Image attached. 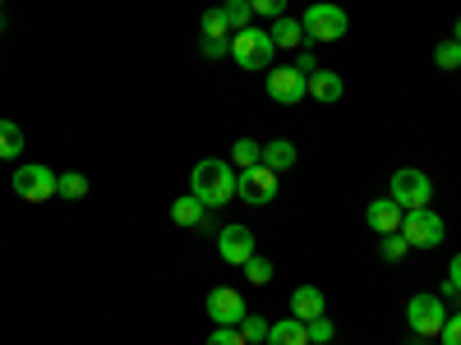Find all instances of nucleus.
Masks as SVG:
<instances>
[{
  "label": "nucleus",
  "mask_w": 461,
  "mask_h": 345,
  "mask_svg": "<svg viewBox=\"0 0 461 345\" xmlns=\"http://www.w3.org/2000/svg\"><path fill=\"white\" fill-rule=\"evenodd\" d=\"M236 175L240 171H230V162L208 157V162L194 166V175H189V194H194L208 212H217V208H226L230 199H236Z\"/></svg>",
  "instance_id": "nucleus-1"
},
{
  "label": "nucleus",
  "mask_w": 461,
  "mask_h": 345,
  "mask_svg": "<svg viewBox=\"0 0 461 345\" xmlns=\"http://www.w3.org/2000/svg\"><path fill=\"white\" fill-rule=\"evenodd\" d=\"M388 199L402 212H420V208L434 203V180L425 171H415V166H402V171L388 175Z\"/></svg>",
  "instance_id": "nucleus-2"
},
{
  "label": "nucleus",
  "mask_w": 461,
  "mask_h": 345,
  "mask_svg": "<svg viewBox=\"0 0 461 345\" xmlns=\"http://www.w3.org/2000/svg\"><path fill=\"white\" fill-rule=\"evenodd\" d=\"M230 60H236L240 69H267L277 60V42L267 28H240L236 37H230Z\"/></svg>",
  "instance_id": "nucleus-3"
},
{
  "label": "nucleus",
  "mask_w": 461,
  "mask_h": 345,
  "mask_svg": "<svg viewBox=\"0 0 461 345\" xmlns=\"http://www.w3.org/2000/svg\"><path fill=\"white\" fill-rule=\"evenodd\" d=\"M300 23H304V42H341L346 28H351L346 10L341 5H328V0H314Z\"/></svg>",
  "instance_id": "nucleus-4"
},
{
  "label": "nucleus",
  "mask_w": 461,
  "mask_h": 345,
  "mask_svg": "<svg viewBox=\"0 0 461 345\" xmlns=\"http://www.w3.org/2000/svg\"><path fill=\"white\" fill-rule=\"evenodd\" d=\"M402 235H406L411 249H438V244L447 240V226H443L438 212L420 208V212H406V217H402Z\"/></svg>",
  "instance_id": "nucleus-5"
},
{
  "label": "nucleus",
  "mask_w": 461,
  "mask_h": 345,
  "mask_svg": "<svg viewBox=\"0 0 461 345\" xmlns=\"http://www.w3.org/2000/svg\"><path fill=\"white\" fill-rule=\"evenodd\" d=\"M406 323H411L415 336H438L443 323H447L443 295H411V304H406Z\"/></svg>",
  "instance_id": "nucleus-6"
},
{
  "label": "nucleus",
  "mask_w": 461,
  "mask_h": 345,
  "mask_svg": "<svg viewBox=\"0 0 461 345\" xmlns=\"http://www.w3.org/2000/svg\"><path fill=\"white\" fill-rule=\"evenodd\" d=\"M236 199H245L254 208H267V203L277 199V171H267L263 162L249 166V171H240L236 175Z\"/></svg>",
  "instance_id": "nucleus-7"
},
{
  "label": "nucleus",
  "mask_w": 461,
  "mask_h": 345,
  "mask_svg": "<svg viewBox=\"0 0 461 345\" xmlns=\"http://www.w3.org/2000/svg\"><path fill=\"white\" fill-rule=\"evenodd\" d=\"M267 93L282 106H295V102L310 97V74L295 69V65H277V69H267Z\"/></svg>",
  "instance_id": "nucleus-8"
},
{
  "label": "nucleus",
  "mask_w": 461,
  "mask_h": 345,
  "mask_svg": "<svg viewBox=\"0 0 461 345\" xmlns=\"http://www.w3.org/2000/svg\"><path fill=\"white\" fill-rule=\"evenodd\" d=\"M56 171H47V166H19L14 171V194L23 199V203H47V199H56Z\"/></svg>",
  "instance_id": "nucleus-9"
},
{
  "label": "nucleus",
  "mask_w": 461,
  "mask_h": 345,
  "mask_svg": "<svg viewBox=\"0 0 461 345\" xmlns=\"http://www.w3.org/2000/svg\"><path fill=\"white\" fill-rule=\"evenodd\" d=\"M217 253L226 267H245L258 249H254V230L249 226H221V235H217Z\"/></svg>",
  "instance_id": "nucleus-10"
},
{
  "label": "nucleus",
  "mask_w": 461,
  "mask_h": 345,
  "mask_svg": "<svg viewBox=\"0 0 461 345\" xmlns=\"http://www.w3.org/2000/svg\"><path fill=\"white\" fill-rule=\"evenodd\" d=\"M245 295L240 290H230V286H217V290H208V318L217 323V327H240L245 323Z\"/></svg>",
  "instance_id": "nucleus-11"
},
{
  "label": "nucleus",
  "mask_w": 461,
  "mask_h": 345,
  "mask_svg": "<svg viewBox=\"0 0 461 345\" xmlns=\"http://www.w3.org/2000/svg\"><path fill=\"white\" fill-rule=\"evenodd\" d=\"M402 208L393 203V199H374L369 208H365V221H369V230H374V235H397V230H402Z\"/></svg>",
  "instance_id": "nucleus-12"
},
{
  "label": "nucleus",
  "mask_w": 461,
  "mask_h": 345,
  "mask_svg": "<svg viewBox=\"0 0 461 345\" xmlns=\"http://www.w3.org/2000/svg\"><path fill=\"white\" fill-rule=\"evenodd\" d=\"M323 309H328V295L319 286H295L291 290V318L314 323V318H323Z\"/></svg>",
  "instance_id": "nucleus-13"
},
{
  "label": "nucleus",
  "mask_w": 461,
  "mask_h": 345,
  "mask_svg": "<svg viewBox=\"0 0 461 345\" xmlns=\"http://www.w3.org/2000/svg\"><path fill=\"white\" fill-rule=\"evenodd\" d=\"M295 162H300V152H295L291 138H267V143H263V166H267V171L282 175V171H291Z\"/></svg>",
  "instance_id": "nucleus-14"
},
{
  "label": "nucleus",
  "mask_w": 461,
  "mask_h": 345,
  "mask_svg": "<svg viewBox=\"0 0 461 345\" xmlns=\"http://www.w3.org/2000/svg\"><path fill=\"white\" fill-rule=\"evenodd\" d=\"M310 97L314 102H323V106H332V102H341V74L337 69H314L310 74Z\"/></svg>",
  "instance_id": "nucleus-15"
},
{
  "label": "nucleus",
  "mask_w": 461,
  "mask_h": 345,
  "mask_svg": "<svg viewBox=\"0 0 461 345\" xmlns=\"http://www.w3.org/2000/svg\"><path fill=\"white\" fill-rule=\"evenodd\" d=\"M267 345H310V327L300 318H282L267 327Z\"/></svg>",
  "instance_id": "nucleus-16"
},
{
  "label": "nucleus",
  "mask_w": 461,
  "mask_h": 345,
  "mask_svg": "<svg viewBox=\"0 0 461 345\" xmlns=\"http://www.w3.org/2000/svg\"><path fill=\"white\" fill-rule=\"evenodd\" d=\"M267 32H273V42H277V51L286 47V51H300L304 47V23L300 19H273V28H267Z\"/></svg>",
  "instance_id": "nucleus-17"
},
{
  "label": "nucleus",
  "mask_w": 461,
  "mask_h": 345,
  "mask_svg": "<svg viewBox=\"0 0 461 345\" xmlns=\"http://www.w3.org/2000/svg\"><path fill=\"white\" fill-rule=\"evenodd\" d=\"M171 221H176V226H208V208H203L194 194H185V199L171 203Z\"/></svg>",
  "instance_id": "nucleus-18"
},
{
  "label": "nucleus",
  "mask_w": 461,
  "mask_h": 345,
  "mask_svg": "<svg viewBox=\"0 0 461 345\" xmlns=\"http://www.w3.org/2000/svg\"><path fill=\"white\" fill-rule=\"evenodd\" d=\"M23 129L14 125V120H0V162H14V157H23Z\"/></svg>",
  "instance_id": "nucleus-19"
},
{
  "label": "nucleus",
  "mask_w": 461,
  "mask_h": 345,
  "mask_svg": "<svg viewBox=\"0 0 461 345\" xmlns=\"http://www.w3.org/2000/svg\"><path fill=\"white\" fill-rule=\"evenodd\" d=\"M263 162V143L258 138H236V147H230V166L236 171H249Z\"/></svg>",
  "instance_id": "nucleus-20"
},
{
  "label": "nucleus",
  "mask_w": 461,
  "mask_h": 345,
  "mask_svg": "<svg viewBox=\"0 0 461 345\" xmlns=\"http://www.w3.org/2000/svg\"><path fill=\"white\" fill-rule=\"evenodd\" d=\"M56 194H60V199H69V203L88 199V175H84V171H65V175L56 180Z\"/></svg>",
  "instance_id": "nucleus-21"
},
{
  "label": "nucleus",
  "mask_w": 461,
  "mask_h": 345,
  "mask_svg": "<svg viewBox=\"0 0 461 345\" xmlns=\"http://www.w3.org/2000/svg\"><path fill=\"white\" fill-rule=\"evenodd\" d=\"M221 14H226V23L230 28H249V19H254V5H249V0H226V5H221Z\"/></svg>",
  "instance_id": "nucleus-22"
},
{
  "label": "nucleus",
  "mask_w": 461,
  "mask_h": 345,
  "mask_svg": "<svg viewBox=\"0 0 461 345\" xmlns=\"http://www.w3.org/2000/svg\"><path fill=\"white\" fill-rule=\"evenodd\" d=\"M267 318H258V314H245V323H240V336H245V345H267Z\"/></svg>",
  "instance_id": "nucleus-23"
},
{
  "label": "nucleus",
  "mask_w": 461,
  "mask_h": 345,
  "mask_svg": "<svg viewBox=\"0 0 461 345\" xmlns=\"http://www.w3.org/2000/svg\"><path fill=\"white\" fill-rule=\"evenodd\" d=\"M434 65L447 69V74L461 69V42H452V37H447V42H438V47H434Z\"/></svg>",
  "instance_id": "nucleus-24"
},
{
  "label": "nucleus",
  "mask_w": 461,
  "mask_h": 345,
  "mask_svg": "<svg viewBox=\"0 0 461 345\" xmlns=\"http://www.w3.org/2000/svg\"><path fill=\"white\" fill-rule=\"evenodd\" d=\"M245 277H249V286H267V281H273V262H267L263 253H254L245 262Z\"/></svg>",
  "instance_id": "nucleus-25"
},
{
  "label": "nucleus",
  "mask_w": 461,
  "mask_h": 345,
  "mask_svg": "<svg viewBox=\"0 0 461 345\" xmlns=\"http://www.w3.org/2000/svg\"><path fill=\"white\" fill-rule=\"evenodd\" d=\"M199 32H203V37H230V23H226V14H221V5H212V10L203 14V23H199Z\"/></svg>",
  "instance_id": "nucleus-26"
},
{
  "label": "nucleus",
  "mask_w": 461,
  "mask_h": 345,
  "mask_svg": "<svg viewBox=\"0 0 461 345\" xmlns=\"http://www.w3.org/2000/svg\"><path fill=\"white\" fill-rule=\"evenodd\" d=\"M411 253V244H406V235L397 230V235H383V262H402Z\"/></svg>",
  "instance_id": "nucleus-27"
},
{
  "label": "nucleus",
  "mask_w": 461,
  "mask_h": 345,
  "mask_svg": "<svg viewBox=\"0 0 461 345\" xmlns=\"http://www.w3.org/2000/svg\"><path fill=\"white\" fill-rule=\"evenodd\" d=\"M199 51L208 60H226L230 56V37H199Z\"/></svg>",
  "instance_id": "nucleus-28"
},
{
  "label": "nucleus",
  "mask_w": 461,
  "mask_h": 345,
  "mask_svg": "<svg viewBox=\"0 0 461 345\" xmlns=\"http://www.w3.org/2000/svg\"><path fill=\"white\" fill-rule=\"evenodd\" d=\"M304 327H310V345H332V336H337V327L328 323V314L314 318V323H304Z\"/></svg>",
  "instance_id": "nucleus-29"
},
{
  "label": "nucleus",
  "mask_w": 461,
  "mask_h": 345,
  "mask_svg": "<svg viewBox=\"0 0 461 345\" xmlns=\"http://www.w3.org/2000/svg\"><path fill=\"white\" fill-rule=\"evenodd\" d=\"M443 295L461 304V253H456V258H452V267H447V281H443Z\"/></svg>",
  "instance_id": "nucleus-30"
},
{
  "label": "nucleus",
  "mask_w": 461,
  "mask_h": 345,
  "mask_svg": "<svg viewBox=\"0 0 461 345\" xmlns=\"http://www.w3.org/2000/svg\"><path fill=\"white\" fill-rule=\"evenodd\" d=\"M208 345H245V336H240V327H212Z\"/></svg>",
  "instance_id": "nucleus-31"
},
{
  "label": "nucleus",
  "mask_w": 461,
  "mask_h": 345,
  "mask_svg": "<svg viewBox=\"0 0 461 345\" xmlns=\"http://www.w3.org/2000/svg\"><path fill=\"white\" fill-rule=\"evenodd\" d=\"M254 5V14H263V19H282L286 14V0H249Z\"/></svg>",
  "instance_id": "nucleus-32"
},
{
  "label": "nucleus",
  "mask_w": 461,
  "mask_h": 345,
  "mask_svg": "<svg viewBox=\"0 0 461 345\" xmlns=\"http://www.w3.org/2000/svg\"><path fill=\"white\" fill-rule=\"evenodd\" d=\"M438 336H443V345H461V314H452V318L443 323Z\"/></svg>",
  "instance_id": "nucleus-33"
},
{
  "label": "nucleus",
  "mask_w": 461,
  "mask_h": 345,
  "mask_svg": "<svg viewBox=\"0 0 461 345\" xmlns=\"http://www.w3.org/2000/svg\"><path fill=\"white\" fill-rule=\"evenodd\" d=\"M295 69H304V74H314V69H319V60H314L310 51H300V56H295Z\"/></svg>",
  "instance_id": "nucleus-34"
},
{
  "label": "nucleus",
  "mask_w": 461,
  "mask_h": 345,
  "mask_svg": "<svg viewBox=\"0 0 461 345\" xmlns=\"http://www.w3.org/2000/svg\"><path fill=\"white\" fill-rule=\"evenodd\" d=\"M452 42H461V19L452 23Z\"/></svg>",
  "instance_id": "nucleus-35"
},
{
  "label": "nucleus",
  "mask_w": 461,
  "mask_h": 345,
  "mask_svg": "<svg viewBox=\"0 0 461 345\" xmlns=\"http://www.w3.org/2000/svg\"><path fill=\"white\" fill-rule=\"evenodd\" d=\"M10 28V19H5V10H0V32H5Z\"/></svg>",
  "instance_id": "nucleus-36"
},
{
  "label": "nucleus",
  "mask_w": 461,
  "mask_h": 345,
  "mask_svg": "<svg viewBox=\"0 0 461 345\" xmlns=\"http://www.w3.org/2000/svg\"><path fill=\"white\" fill-rule=\"evenodd\" d=\"M0 10H5V0H0Z\"/></svg>",
  "instance_id": "nucleus-37"
}]
</instances>
